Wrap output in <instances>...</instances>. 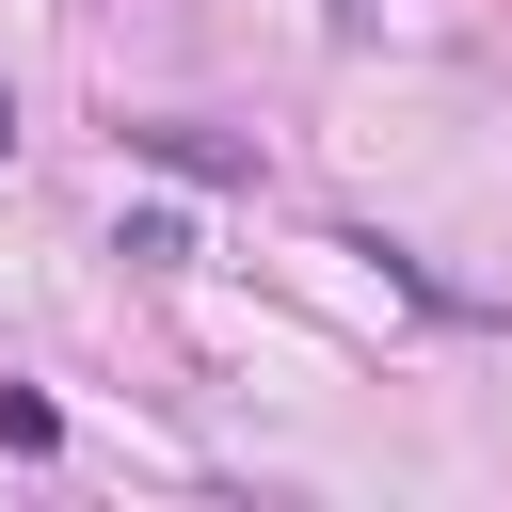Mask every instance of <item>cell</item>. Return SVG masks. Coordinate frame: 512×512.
I'll return each instance as SVG.
<instances>
[{"instance_id":"6da1fadb","label":"cell","mask_w":512,"mask_h":512,"mask_svg":"<svg viewBox=\"0 0 512 512\" xmlns=\"http://www.w3.org/2000/svg\"><path fill=\"white\" fill-rule=\"evenodd\" d=\"M112 256H144V272H176V256H192V224H176V208H128V224H112Z\"/></svg>"},{"instance_id":"7a4b0ae2","label":"cell","mask_w":512,"mask_h":512,"mask_svg":"<svg viewBox=\"0 0 512 512\" xmlns=\"http://www.w3.org/2000/svg\"><path fill=\"white\" fill-rule=\"evenodd\" d=\"M0 160H16V96H0Z\"/></svg>"}]
</instances>
